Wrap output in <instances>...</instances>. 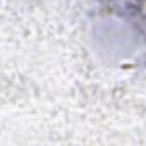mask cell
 <instances>
[{
    "label": "cell",
    "mask_w": 146,
    "mask_h": 146,
    "mask_svg": "<svg viewBox=\"0 0 146 146\" xmlns=\"http://www.w3.org/2000/svg\"><path fill=\"white\" fill-rule=\"evenodd\" d=\"M127 11L146 35V0H125Z\"/></svg>",
    "instance_id": "6da1fadb"
}]
</instances>
